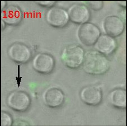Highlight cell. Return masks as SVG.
Returning a JSON list of instances; mask_svg holds the SVG:
<instances>
[{"instance_id": "obj_2", "label": "cell", "mask_w": 127, "mask_h": 126, "mask_svg": "<svg viewBox=\"0 0 127 126\" xmlns=\"http://www.w3.org/2000/svg\"><path fill=\"white\" fill-rule=\"evenodd\" d=\"M85 54L82 46L73 44L67 45L64 48L61 58L62 62L67 67L75 69L82 65Z\"/></svg>"}, {"instance_id": "obj_14", "label": "cell", "mask_w": 127, "mask_h": 126, "mask_svg": "<svg viewBox=\"0 0 127 126\" xmlns=\"http://www.w3.org/2000/svg\"><path fill=\"white\" fill-rule=\"evenodd\" d=\"M108 100L111 105L116 108L126 109L127 105V91L122 88L113 89L108 94Z\"/></svg>"}, {"instance_id": "obj_17", "label": "cell", "mask_w": 127, "mask_h": 126, "mask_svg": "<svg viewBox=\"0 0 127 126\" xmlns=\"http://www.w3.org/2000/svg\"><path fill=\"white\" fill-rule=\"evenodd\" d=\"M36 3L44 7L51 8L54 7L56 3L55 1H35Z\"/></svg>"}, {"instance_id": "obj_16", "label": "cell", "mask_w": 127, "mask_h": 126, "mask_svg": "<svg viewBox=\"0 0 127 126\" xmlns=\"http://www.w3.org/2000/svg\"><path fill=\"white\" fill-rule=\"evenodd\" d=\"M84 2L87 7L88 6L94 10H99L103 7V2L102 1H88Z\"/></svg>"}, {"instance_id": "obj_13", "label": "cell", "mask_w": 127, "mask_h": 126, "mask_svg": "<svg viewBox=\"0 0 127 126\" xmlns=\"http://www.w3.org/2000/svg\"><path fill=\"white\" fill-rule=\"evenodd\" d=\"M23 18L22 11L17 6L10 5L2 10V20L9 25L18 24L22 20Z\"/></svg>"}, {"instance_id": "obj_19", "label": "cell", "mask_w": 127, "mask_h": 126, "mask_svg": "<svg viewBox=\"0 0 127 126\" xmlns=\"http://www.w3.org/2000/svg\"><path fill=\"white\" fill-rule=\"evenodd\" d=\"M1 22H2V30H3L4 28H5V24L6 23L3 21L1 20Z\"/></svg>"}, {"instance_id": "obj_3", "label": "cell", "mask_w": 127, "mask_h": 126, "mask_svg": "<svg viewBox=\"0 0 127 126\" xmlns=\"http://www.w3.org/2000/svg\"><path fill=\"white\" fill-rule=\"evenodd\" d=\"M100 35L99 28L96 25L90 22L81 25L78 31L79 40L86 46L95 45Z\"/></svg>"}, {"instance_id": "obj_8", "label": "cell", "mask_w": 127, "mask_h": 126, "mask_svg": "<svg viewBox=\"0 0 127 126\" xmlns=\"http://www.w3.org/2000/svg\"><path fill=\"white\" fill-rule=\"evenodd\" d=\"M32 67L40 74H48L53 71L55 65L54 57L49 53H40L33 59Z\"/></svg>"}, {"instance_id": "obj_7", "label": "cell", "mask_w": 127, "mask_h": 126, "mask_svg": "<svg viewBox=\"0 0 127 126\" xmlns=\"http://www.w3.org/2000/svg\"><path fill=\"white\" fill-rule=\"evenodd\" d=\"M7 52L8 56L11 60L19 64L28 62L32 56L30 47L20 42L11 44L8 47Z\"/></svg>"}, {"instance_id": "obj_10", "label": "cell", "mask_w": 127, "mask_h": 126, "mask_svg": "<svg viewBox=\"0 0 127 126\" xmlns=\"http://www.w3.org/2000/svg\"><path fill=\"white\" fill-rule=\"evenodd\" d=\"M43 100L47 106L55 108L60 107L63 104L65 100V95L60 88L50 87L44 92Z\"/></svg>"}, {"instance_id": "obj_12", "label": "cell", "mask_w": 127, "mask_h": 126, "mask_svg": "<svg viewBox=\"0 0 127 126\" xmlns=\"http://www.w3.org/2000/svg\"><path fill=\"white\" fill-rule=\"evenodd\" d=\"M97 51L105 55H110L116 50L117 42L115 38L104 34L101 35L95 44Z\"/></svg>"}, {"instance_id": "obj_18", "label": "cell", "mask_w": 127, "mask_h": 126, "mask_svg": "<svg viewBox=\"0 0 127 126\" xmlns=\"http://www.w3.org/2000/svg\"><path fill=\"white\" fill-rule=\"evenodd\" d=\"M1 3H2V10H3L6 7H7V3L5 1H1Z\"/></svg>"}, {"instance_id": "obj_15", "label": "cell", "mask_w": 127, "mask_h": 126, "mask_svg": "<svg viewBox=\"0 0 127 126\" xmlns=\"http://www.w3.org/2000/svg\"><path fill=\"white\" fill-rule=\"evenodd\" d=\"M13 122L11 115L7 112L2 111L1 112V126H10Z\"/></svg>"}, {"instance_id": "obj_11", "label": "cell", "mask_w": 127, "mask_h": 126, "mask_svg": "<svg viewBox=\"0 0 127 126\" xmlns=\"http://www.w3.org/2000/svg\"><path fill=\"white\" fill-rule=\"evenodd\" d=\"M103 27L106 34L115 37L122 34L125 26L124 21L120 18L110 16L106 17L103 21Z\"/></svg>"}, {"instance_id": "obj_5", "label": "cell", "mask_w": 127, "mask_h": 126, "mask_svg": "<svg viewBox=\"0 0 127 126\" xmlns=\"http://www.w3.org/2000/svg\"><path fill=\"white\" fill-rule=\"evenodd\" d=\"M102 90L100 86L96 84L89 85L81 90L80 97L84 104L95 106L100 104L103 100Z\"/></svg>"}, {"instance_id": "obj_1", "label": "cell", "mask_w": 127, "mask_h": 126, "mask_svg": "<svg viewBox=\"0 0 127 126\" xmlns=\"http://www.w3.org/2000/svg\"><path fill=\"white\" fill-rule=\"evenodd\" d=\"M85 73L100 75L107 73L110 67V62L106 55L97 50L88 51L85 54L82 64Z\"/></svg>"}, {"instance_id": "obj_4", "label": "cell", "mask_w": 127, "mask_h": 126, "mask_svg": "<svg viewBox=\"0 0 127 126\" xmlns=\"http://www.w3.org/2000/svg\"><path fill=\"white\" fill-rule=\"evenodd\" d=\"M7 103L11 109L18 112H23L30 107L31 99L30 95L24 91H15L8 95Z\"/></svg>"}, {"instance_id": "obj_6", "label": "cell", "mask_w": 127, "mask_h": 126, "mask_svg": "<svg viewBox=\"0 0 127 126\" xmlns=\"http://www.w3.org/2000/svg\"><path fill=\"white\" fill-rule=\"evenodd\" d=\"M46 20L51 26L62 28L67 24L70 20L68 11L63 8L53 7L47 11Z\"/></svg>"}, {"instance_id": "obj_9", "label": "cell", "mask_w": 127, "mask_h": 126, "mask_svg": "<svg viewBox=\"0 0 127 126\" xmlns=\"http://www.w3.org/2000/svg\"><path fill=\"white\" fill-rule=\"evenodd\" d=\"M68 13L70 20L77 24L88 22L91 17V12L87 6L81 3H75L69 7Z\"/></svg>"}]
</instances>
